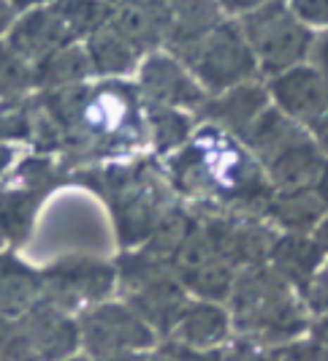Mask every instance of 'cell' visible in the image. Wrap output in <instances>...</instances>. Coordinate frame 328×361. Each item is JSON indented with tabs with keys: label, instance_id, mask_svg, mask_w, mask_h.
<instances>
[{
	"label": "cell",
	"instance_id": "cell-12",
	"mask_svg": "<svg viewBox=\"0 0 328 361\" xmlns=\"http://www.w3.org/2000/svg\"><path fill=\"white\" fill-rule=\"evenodd\" d=\"M326 158L320 155V149L315 147L310 133L298 136L293 145H288L282 152H277L272 161L263 166L269 185L274 193L279 190H301V188H312L317 180V171L323 169Z\"/></svg>",
	"mask_w": 328,
	"mask_h": 361
},
{
	"label": "cell",
	"instance_id": "cell-20",
	"mask_svg": "<svg viewBox=\"0 0 328 361\" xmlns=\"http://www.w3.org/2000/svg\"><path fill=\"white\" fill-rule=\"evenodd\" d=\"M38 290V280L11 258H0V310L19 312L33 305Z\"/></svg>",
	"mask_w": 328,
	"mask_h": 361
},
{
	"label": "cell",
	"instance_id": "cell-38",
	"mask_svg": "<svg viewBox=\"0 0 328 361\" xmlns=\"http://www.w3.org/2000/svg\"><path fill=\"white\" fill-rule=\"evenodd\" d=\"M11 163H14V149L6 145V142H0V174H3Z\"/></svg>",
	"mask_w": 328,
	"mask_h": 361
},
{
	"label": "cell",
	"instance_id": "cell-17",
	"mask_svg": "<svg viewBox=\"0 0 328 361\" xmlns=\"http://www.w3.org/2000/svg\"><path fill=\"white\" fill-rule=\"evenodd\" d=\"M84 49L90 57L92 71L101 76H122V73L133 71L136 60L141 57V52L111 22H106L103 27H98L95 33L87 36Z\"/></svg>",
	"mask_w": 328,
	"mask_h": 361
},
{
	"label": "cell",
	"instance_id": "cell-2",
	"mask_svg": "<svg viewBox=\"0 0 328 361\" xmlns=\"http://www.w3.org/2000/svg\"><path fill=\"white\" fill-rule=\"evenodd\" d=\"M174 54L182 60L206 95H220L244 82L260 79L258 60L241 33L239 19H222L215 30Z\"/></svg>",
	"mask_w": 328,
	"mask_h": 361
},
{
	"label": "cell",
	"instance_id": "cell-8",
	"mask_svg": "<svg viewBox=\"0 0 328 361\" xmlns=\"http://www.w3.org/2000/svg\"><path fill=\"white\" fill-rule=\"evenodd\" d=\"M269 106H272V98L266 90V82L256 79L220 95H209L198 109V117L206 126H217L220 130H228L239 139Z\"/></svg>",
	"mask_w": 328,
	"mask_h": 361
},
{
	"label": "cell",
	"instance_id": "cell-40",
	"mask_svg": "<svg viewBox=\"0 0 328 361\" xmlns=\"http://www.w3.org/2000/svg\"><path fill=\"white\" fill-rule=\"evenodd\" d=\"M152 361H171V359H168L165 353H160V356H155V359H152Z\"/></svg>",
	"mask_w": 328,
	"mask_h": 361
},
{
	"label": "cell",
	"instance_id": "cell-10",
	"mask_svg": "<svg viewBox=\"0 0 328 361\" xmlns=\"http://www.w3.org/2000/svg\"><path fill=\"white\" fill-rule=\"evenodd\" d=\"M269 267L291 288L301 293L323 271L326 253L312 239V234H279L272 247V255H269Z\"/></svg>",
	"mask_w": 328,
	"mask_h": 361
},
{
	"label": "cell",
	"instance_id": "cell-5",
	"mask_svg": "<svg viewBox=\"0 0 328 361\" xmlns=\"http://www.w3.org/2000/svg\"><path fill=\"white\" fill-rule=\"evenodd\" d=\"M141 92L155 109H196L209 98L177 54L155 52L141 66Z\"/></svg>",
	"mask_w": 328,
	"mask_h": 361
},
{
	"label": "cell",
	"instance_id": "cell-7",
	"mask_svg": "<svg viewBox=\"0 0 328 361\" xmlns=\"http://www.w3.org/2000/svg\"><path fill=\"white\" fill-rule=\"evenodd\" d=\"M73 41H76V36H73V30L68 27L63 11L57 8V0H55V3L33 8V11H27L22 19H17L11 25V30H8V41L6 44L36 66L38 60H44L46 54L68 47Z\"/></svg>",
	"mask_w": 328,
	"mask_h": 361
},
{
	"label": "cell",
	"instance_id": "cell-28",
	"mask_svg": "<svg viewBox=\"0 0 328 361\" xmlns=\"http://www.w3.org/2000/svg\"><path fill=\"white\" fill-rule=\"evenodd\" d=\"M301 302L310 312V318H323L328 315V269L323 267V271L312 280L307 288L301 290Z\"/></svg>",
	"mask_w": 328,
	"mask_h": 361
},
{
	"label": "cell",
	"instance_id": "cell-6",
	"mask_svg": "<svg viewBox=\"0 0 328 361\" xmlns=\"http://www.w3.org/2000/svg\"><path fill=\"white\" fill-rule=\"evenodd\" d=\"M155 340V331L128 307L103 305L92 310L84 321V343L95 356L114 359L125 356V350L146 348Z\"/></svg>",
	"mask_w": 328,
	"mask_h": 361
},
{
	"label": "cell",
	"instance_id": "cell-37",
	"mask_svg": "<svg viewBox=\"0 0 328 361\" xmlns=\"http://www.w3.org/2000/svg\"><path fill=\"white\" fill-rule=\"evenodd\" d=\"M11 25H14V8L6 0H0V33L11 30Z\"/></svg>",
	"mask_w": 328,
	"mask_h": 361
},
{
	"label": "cell",
	"instance_id": "cell-39",
	"mask_svg": "<svg viewBox=\"0 0 328 361\" xmlns=\"http://www.w3.org/2000/svg\"><path fill=\"white\" fill-rule=\"evenodd\" d=\"M103 3H106V6H117V8H120V6H125V3H130V0H103Z\"/></svg>",
	"mask_w": 328,
	"mask_h": 361
},
{
	"label": "cell",
	"instance_id": "cell-24",
	"mask_svg": "<svg viewBox=\"0 0 328 361\" xmlns=\"http://www.w3.org/2000/svg\"><path fill=\"white\" fill-rule=\"evenodd\" d=\"M57 8L73 30V36H90L111 19V6L103 0H57Z\"/></svg>",
	"mask_w": 328,
	"mask_h": 361
},
{
	"label": "cell",
	"instance_id": "cell-27",
	"mask_svg": "<svg viewBox=\"0 0 328 361\" xmlns=\"http://www.w3.org/2000/svg\"><path fill=\"white\" fill-rule=\"evenodd\" d=\"M220 359L222 361H269V348L253 343L247 337L234 334L228 343L220 348Z\"/></svg>",
	"mask_w": 328,
	"mask_h": 361
},
{
	"label": "cell",
	"instance_id": "cell-33",
	"mask_svg": "<svg viewBox=\"0 0 328 361\" xmlns=\"http://www.w3.org/2000/svg\"><path fill=\"white\" fill-rule=\"evenodd\" d=\"M312 190H315V196L323 201V207L328 209V161L323 163V169L317 171V180L312 185Z\"/></svg>",
	"mask_w": 328,
	"mask_h": 361
},
{
	"label": "cell",
	"instance_id": "cell-41",
	"mask_svg": "<svg viewBox=\"0 0 328 361\" xmlns=\"http://www.w3.org/2000/svg\"><path fill=\"white\" fill-rule=\"evenodd\" d=\"M106 361H130L128 356H114V359H106Z\"/></svg>",
	"mask_w": 328,
	"mask_h": 361
},
{
	"label": "cell",
	"instance_id": "cell-21",
	"mask_svg": "<svg viewBox=\"0 0 328 361\" xmlns=\"http://www.w3.org/2000/svg\"><path fill=\"white\" fill-rule=\"evenodd\" d=\"M149 126H152V142L160 152L182 149L193 139V120L182 109H149Z\"/></svg>",
	"mask_w": 328,
	"mask_h": 361
},
{
	"label": "cell",
	"instance_id": "cell-43",
	"mask_svg": "<svg viewBox=\"0 0 328 361\" xmlns=\"http://www.w3.org/2000/svg\"><path fill=\"white\" fill-rule=\"evenodd\" d=\"M326 269H328V255H326Z\"/></svg>",
	"mask_w": 328,
	"mask_h": 361
},
{
	"label": "cell",
	"instance_id": "cell-4",
	"mask_svg": "<svg viewBox=\"0 0 328 361\" xmlns=\"http://www.w3.org/2000/svg\"><path fill=\"white\" fill-rule=\"evenodd\" d=\"M272 106L301 128H310L328 111V87L310 60L266 79Z\"/></svg>",
	"mask_w": 328,
	"mask_h": 361
},
{
	"label": "cell",
	"instance_id": "cell-29",
	"mask_svg": "<svg viewBox=\"0 0 328 361\" xmlns=\"http://www.w3.org/2000/svg\"><path fill=\"white\" fill-rule=\"evenodd\" d=\"M171 361H222L220 359V348H212V350H201V348H187V345H168L163 350Z\"/></svg>",
	"mask_w": 328,
	"mask_h": 361
},
{
	"label": "cell",
	"instance_id": "cell-3",
	"mask_svg": "<svg viewBox=\"0 0 328 361\" xmlns=\"http://www.w3.org/2000/svg\"><path fill=\"white\" fill-rule=\"evenodd\" d=\"M239 25L256 54L260 76L266 79L310 60L315 33L293 17L288 0L263 3L260 8L239 19Z\"/></svg>",
	"mask_w": 328,
	"mask_h": 361
},
{
	"label": "cell",
	"instance_id": "cell-16",
	"mask_svg": "<svg viewBox=\"0 0 328 361\" xmlns=\"http://www.w3.org/2000/svg\"><path fill=\"white\" fill-rule=\"evenodd\" d=\"M49 286L52 293L60 299H98L111 288V269L90 261V258H82V261H73V264H60L52 277H49Z\"/></svg>",
	"mask_w": 328,
	"mask_h": 361
},
{
	"label": "cell",
	"instance_id": "cell-30",
	"mask_svg": "<svg viewBox=\"0 0 328 361\" xmlns=\"http://www.w3.org/2000/svg\"><path fill=\"white\" fill-rule=\"evenodd\" d=\"M310 63L317 68V73L323 76V82H326V87H328V30L315 33V44H312Z\"/></svg>",
	"mask_w": 328,
	"mask_h": 361
},
{
	"label": "cell",
	"instance_id": "cell-9",
	"mask_svg": "<svg viewBox=\"0 0 328 361\" xmlns=\"http://www.w3.org/2000/svg\"><path fill=\"white\" fill-rule=\"evenodd\" d=\"M171 337H174V343L201 348V350L222 348L234 337L231 310L222 302H198L196 299L182 310Z\"/></svg>",
	"mask_w": 328,
	"mask_h": 361
},
{
	"label": "cell",
	"instance_id": "cell-31",
	"mask_svg": "<svg viewBox=\"0 0 328 361\" xmlns=\"http://www.w3.org/2000/svg\"><path fill=\"white\" fill-rule=\"evenodd\" d=\"M307 133H310V139L315 142V147L320 149V155L328 161V111L307 128Z\"/></svg>",
	"mask_w": 328,
	"mask_h": 361
},
{
	"label": "cell",
	"instance_id": "cell-23",
	"mask_svg": "<svg viewBox=\"0 0 328 361\" xmlns=\"http://www.w3.org/2000/svg\"><path fill=\"white\" fill-rule=\"evenodd\" d=\"M36 85V66L17 54L8 44H0V98H22Z\"/></svg>",
	"mask_w": 328,
	"mask_h": 361
},
{
	"label": "cell",
	"instance_id": "cell-1",
	"mask_svg": "<svg viewBox=\"0 0 328 361\" xmlns=\"http://www.w3.org/2000/svg\"><path fill=\"white\" fill-rule=\"evenodd\" d=\"M228 310L234 334L269 350L307 337L312 326L301 293L291 288L269 264L239 271L228 296Z\"/></svg>",
	"mask_w": 328,
	"mask_h": 361
},
{
	"label": "cell",
	"instance_id": "cell-15",
	"mask_svg": "<svg viewBox=\"0 0 328 361\" xmlns=\"http://www.w3.org/2000/svg\"><path fill=\"white\" fill-rule=\"evenodd\" d=\"M168 8H171L168 44L174 47V52L190 47L225 19L220 0H168Z\"/></svg>",
	"mask_w": 328,
	"mask_h": 361
},
{
	"label": "cell",
	"instance_id": "cell-42",
	"mask_svg": "<svg viewBox=\"0 0 328 361\" xmlns=\"http://www.w3.org/2000/svg\"><path fill=\"white\" fill-rule=\"evenodd\" d=\"M68 361H84V359H68Z\"/></svg>",
	"mask_w": 328,
	"mask_h": 361
},
{
	"label": "cell",
	"instance_id": "cell-22",
	"mask_svg": "<svg viewBox=\"0 0 328 361\" xmlns=\"http://www.w3.org/2000/svg\"><path fill=\"white\" fill-rule=\"evenodd\" d=\"M38 207L36 190H14L0 196V236L3 239H25L33 212Z\"/></svg>",
	"mask_w": 328,
	"mask_h": 361
},
{
	"label": "cell",
	"instance_id": "cell-36",
	"mask_svg": "<svg viewBox=\"0 0 328 361\" xmlns=\"http://www.w3.org/2000/svg\"><path fill=\"white\" fill-rule=\"evenodd\" d=\"M14 11H33V8H41V6H49L55 0H6Z\"/></svg>",
	"mask_w": 328,
	"mask_h": 361
},
{
	"label": "cell",
	"instance_id": "cell-14",
	"mask_svg": "<svg viewBox=\"0 0 328 361\" xmlns=\"http://www.w3.org/2000/svg\"><path fill=\"white\" fill-rule=\"evenodd\" d=\"M304 133H307V128L293 123L291 117H285L279 109L269 106L253 126L239 136V142L250 149V155H253L260 166H266L277 152H282L285 147L293 145V142H296L298 136H304Z\"/></svg>",
	"mask_w": 328,
	"mask_h": 361
},
{
	"label": "cell",
	"instance_id": "cell-34",
	"mask_svg": "<svg viewBox=\"0 0 328 361\" xmlns=\"http://www.w3.org/2000/svg\"><path fill=\"white\" fill-rule=\"evenodd\" d=\"M310 337L328 348V315H323V318H315V321H312Z\"/></svg>",
	"mask_w": 328,
	"mask_h": 361
},
{
	"label": "cell",
	"instance_id": "cell-26",
	"mask_svg": "<svg viewBox=\"0 0 328 361\" xmlns=\"http://www.w3.org/2000/svg\"><path fill=\"white\" fill-rule=\"evenodd\" d=\"M293 17L307 25L312 33L328 30V0H288Z\"/></svg>",
	"mask_w": 328,
	"mask_h": 361
},
{
	"label": "cell",
	"instance_id": "cell-32",
	"mask_svg": "<svg viewBox=\"0 0 328 361\" xmlns=\"http://www.w3.org/2000/svg\"><path fill=\"white\" fill-rule=\"evenodd\" d=\"M263 3H269V0H220V8H222V14H231V17L239 14V17H244V14L260 8Z\"/></svg>",
	"mask_w": 328,
	"mask_h": 361
},
{
	"label": "cell",
	"instance_id": "cell-19",
	"mask_svg": "<svg viewBox=\"0 0 328 361\" xmlns=\"http://www.w3.org/2000/svg\"><path fill=\"white\" fill-rule=\"evenodd\" d=\"M196 223H198V217H193L184 209H165L149 234V253L155 258L171 261L187 242V236L193 234Z\"/></svg>",
	"mask_w": 328,
	"mask_h": 361
},
{
	"label": "cell",
	"instance_id": "cell-35",
	"mask_svg": "<svg viewBox=\"0 0 328 361\" xmlns=\"http://www.w3.org/2000/svg\"><path fill=\"white\" fill-rule=\"evenodd\" d=\"M312 239H315V242L320 245V250L328 255V212L323 215V220L317 223V228L312 231Z\"/></svg>",
	"mask_w": 328,
	"mask_h": 361
},
{
	"label": "cell",
	"instance_id": "cell-18",
	"mask_svg": "<svg viewBox=\"0 0 328 361\" xmlns=\"http://www.w3.org/2000/svg\"><path fill=\"white\" fill-rule=\"evenodd\" d=\"M92 71L87 49L79 44H68L57 52L46 54L44 60L36 63V85L46 87V90H63V87H73L82 85Z\"/></svg>",
	"mask_w": 328,
	"mask_h": 361
},
{
	"label": "cell",
	"instance_id": "cell-13",
	"mask_svg": "<svg viewBox=\"0 0 328 361\" xmlns=\"http://www.w3.org/2000/svg\"><path fill=\"white\" fill-rule=\"evenodd\" d=\"M328 209L315 196L312 188L301 190H279L266 207V220L279 234H312Z\"/></svg>",
	"mask_w": 328,
	"mask_h": 361
},
{
	"label": "cell",
	"instance_id": "cell-25",
	"mask_svg": "<svg viewBox=\"0 0 328 361\" xmlns=\"http://www.w3.org/2000/svg\"><path fill=\"white\" fill-rule=\"evenodd\" d=\"M269 361H328V348L312 340L310 334L293 343L277 345L269 350Z\"/></svg>",
	"mask_w": 328,
	"mask_h": 361
},
{
	"label": "cell",
	"instance_id": "cell-11",
	"mask_svg": "<svg viewBox=\"0 0 328 361\" xmlns=\"http://www.w3.org/2000/svg\"><path fill=\"white\" fill-rule=\"evenodd\" d=\"M109 22L139 52H146L168 41L171 8L168 0H130L111 14Z\"/></svg>",
	"mask_w": 328,
	"mask_h": 361
}]
</instances>
